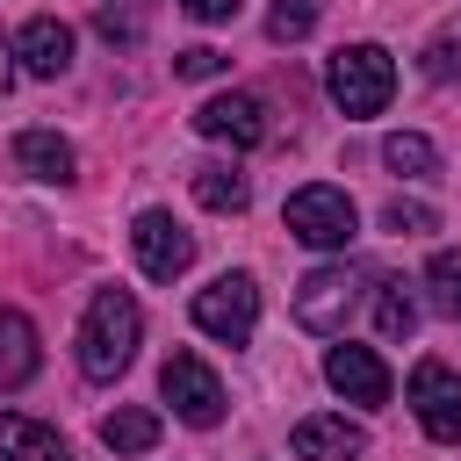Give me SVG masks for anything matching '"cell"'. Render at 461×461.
Masks as SVG:
<instances>
[{"mask_svg":"<svg viewBox=\"0 0 461 461\" xmlns=\"http://www.w3.org/2000/svg\"><path fill=\"white\" fill-rule=\"evenodd\" d=\"M382 166L403 173V180H432V173H439V144L418 137V130H396V137L382 144Z\"/></svg>","mask_w":461,"mask_h":461,"instance_id":"ac0fdd59","label":"cell"},{"mask_svg":"<svg viewBox=\"0 0 461 461\" xmlns=\"http://www.w3.org/2000/svg\"><path fill=\"white\" fill-rule=\"evenodd\" d=\"M158 389H166V403H173V418L180 425H216L223 418V382H216V367L202 360V353H173L166 367H158Z\"/></svg>","mask_w":461,"mask_h":461,"instance_id":"5b68a950","label":"cell"},{"mask_svg":"<svg viewBox=\"0 0 461 461\" xmlns=\"http://www.w3.org/2000/svg\"><path fill=\"white\" fill-rule=\"evenodd\" d=\"M375 331H382L389 346L418 331V303L403 295V281H382V295H375Z\"/></svg>","mask_w":461,"mask_h":461,"instance_id":"d6986e66","label":"cell"},{"mask_svg":"<svg viewBox=\"0 0 461 461\" xmlns=\"http://www.w3.org/2000/svg\"><path fill=\"white\" fill-rule=\"evenodd\" d=\"M14 166H22L29 180H50V187H65L79 158H72V144H65L58 130H22V137H14Z\"/></svg>","mask_w":461,"mask_h":461,"instance_id":"4fadbf2b","label":"cell"},{"mask_svg":"<svg viewBox=\"0 0 461 461\" xmlns=\"http://www.w3.org/2000/svg\"><path fill=\"white\" fill-rule=\"evenodd\" d=\"M281 216H288V238H303V245H317V252H346L353 230H360L346 187H324V180H317V187H295Z\"/></svg>","mask_w":461,"mask_h":461,"instance_id":"3957f363","label":"cell"},{"mask_svg":"<svg viewBox=\"0 0 461 461\" xmlns=\"http://www.w3.org/2000/svg\"><path fill=\"white\" fill-rule=\"evenodd\" d=\"M187 317H194V331H209L223 346H245L259 331V288H252V274H216L209 288H194Z\"/></svg>","mask_w":461,"mask_h":461,"instance_id":"277c9868","label":"cell"},{"mask_svg":"<svg viewBox=\"0 0 461 461\" xmlns=\"http://www.w3.org/2000/svg\"><path fill=\"white\" fill-rule=\"evenodd\" d=\"M353 295H360L353 267H310V274L295 281V324H303V331H317V339H331V331H346Z\"/></svg>","mask_w":461,"mask_h":461,"instance_id":"52a82bcc","label":"cell"},{"mask_svg":"<svg viewBox=\"0 0 461 461\" xmlns=\"http://www.w3.org/2000/svg\"><path fill=\"white\" fill-rule=\"evenodd\" d=\"M7 86H14V43L0 36V94H7Z\"/></svg>","mask_w":461,"mask_h":461,"instance_id":"484cf974","label":"cell"},{"mask_svg":"<svg viewBox=\"0 0 461 461\" xmlns=\"http://www.w3.org/2000/svg\"><path fill=\"white\" fill-rule=\"evenodd\" d=\"M317 14H324V0H274L267 36H274V43H303V36L317 29Z\"/></svg>","mask_w":461,"mask_h":461,"instance_id":"44dd1931","label":"cell"},{"mask_svg":"<svg viewBox=\"0 0 461 461\" xmlns=\"http://www.w3.org/2000/svg\"><path fill=\"white\" fill-rule=\"evenodd\" d=\"M173 72H180V79H216V72H223V50H209V43H187V50L173 58Z\"/></svg>","mask_w":461,"mask_h":461,"instance_id":"603a6c76","label":"cell"},{"mask_svg":"<svg viewBox=\"0 0 461 461\" xmlns=\"http://www.w3.org/2000/svg\"><path fill=\"white\" fill-rule=\"evenodd\" d=\"M382 223H389V230H396V238H418V230H432V223H439V216H432V209H425V202H389V209H382Z\"/></svg>","mask_w":461,"mask_h":461,"instance_id":"7402d4cb","label":"cell"},{"mask_svg":"<svg viewBox=\"0 0 461 461\" xmlns=\"http://www.w3.org/2000/svg\"><path fill=\"white\" fill-rule=\"evenodd\" d=\"M288 447H295V461H346V454L367 447V432H360L353 418H303V425L288 432Z\"/></svg>","mask_w":461,"mask_h":461,"instance_id":"7c38bea8","label":"cell"},{"mask_svg":"<svg viewBox=\"0 0 461 461\" xmlns=\"http://www.w3.org/2000/svg\"><path fill=\"white\" fill-rule=\"evenodd\" d=\"M180 7H187L194 22H238V7H245V0H180Z\"/></svg>","mask_w":461,"mask_h":461,"instance_id":"cb8c5ba5","label":"cell"},{"mask_svg":"<svg viewBox=\"0 0 461 461\" xmlns=\"http://www.w3.org/2000/svg\"><path fill=\"white\" fill-rule=\"evenodd\" d=\"M324 86H331L339 115H382L389 94H396V58H389L382 43H346V50L331 58Z\"/></svg>","mask_w":461,"mask_h":461,"instance_id":"7a4b0ae2","label":"cell"},{"mask_svg":"<svg viewBox=\"0 0 461 461\" xmlns=\"http://www.w3.org/2000/svg\"><path fill=\"white\" fill-rule=\"evenodd\" d=\"M187 187H194V202H202V209H216V216H238V209L252 202V187H245V173H238V166H194V173H187Z\"/></svg>","mask_w":461,"mask_h":461,"instance_id":"e0dca14e","label":"cell"},{"mask_svg":"<svg viewBox=\"0 0 461 461\" xmlns=\"http://www.w3.org/2000/svg\"><path fill=\"white\" fill-rule=\"evenodd\" d=\"M130 252H137L144 281H180V274L194 267V238H187L166 209H144V216L130 223Z\"/></svg>","mask_w":461,"mask_h":461,"instance_id":"ba28073f","label":"cell"},{"mask_svg":"<svg viewBox=\"0 0 461 461\" xmlns=\"http://www.w3.org/2000/svg\"><path fill=\"white\" fill-rule=\"evenodd\" d=\"M403 396H411V411H418L425 439H439V447H461V375H454L447 360H418Z\"/></svg>","mask_w":461,"mask_h":461,"instance_id":"8992f818","label":"cell"},{"mask_svg":"<svg viewBox=\"0 0 461 461\" xmlns=\"http://www.w3.org/2000/svg\"><path fill=\"white\" fill-rule=\"evenodd\" d=\"M324 382L346 396V403H389V360L375 353V346H331L324 353Z\"/></svg>","mask_w":461,"mask_h":461,"instance_id":"9c48e42d","label":"cell"},{"mask_svg":"<svg viewBox=\"0 0 461 461\" xmlns=\"http://www.w3.org/2000/svg\"><path fill=\"white\" fill-rule=\"evenodd\" d=\"M158 432H166V425H158V411H144V403H122V411L101 418V447H108V454H151Z\"/></svg>","mask_w":461,"mask_h":461,"instance_id":"2e32d148","label":"cell"},{"mask_svg":"<svg viewBox=\"0 0 461 461\" xmlns=\"http://www.w3.org/2000/svg\"><path fill=\"white\" fill-rule=\"evenodd\" d=\"M0 454H7V461H72V447H65L50 425L22 418V411H0Z\"/></svg>","mask_w":461,"mask_h":461,"instance_id":"5bb4252c","label":"cell"},{"mask_svg":"<svg viewBox=\"0 0 461 461\" xmlns=\"http://www.w3.org/2000/svg\"><path fill=\"white\" fill-rule=\"evenodd\" d=\"M425 72H432V79H447V72H454V43H432V58H425Z\"/></svg>","mask_w":461,"mask_h":461,"instance_id":"d4e9b609","label":"cell"},{"mask_svg":"<svg viewBox=\"0 0 461 461\" xmlns=\"http://www.w3.org/2000/svg\"><path fill=\"white\" fill-rule=\"evenodd\" d=\"M137 339H144V310L130 288H101L79 317V375L86 382H115L130 360H137Z\"/></svg>","mask_w":461,"mask_h":461,"instance_id":"6da1fadb","label":"cell"},{"mask_svg":"<svg viewBox=\"0 0 461 461\" xmlns=\"http://www.w3.org/2000/svg\"><path fill=\"white\" fill-rule=\"evenodd\" d=\"M194 130H202V137H216V144L252 151V144L267 137V108H259L252 94H209V101L194 108Z\"/></svg>","mask_w":461,"mask_h":461,"instance_id":"30bf717a","label":"cell"},{"mask_svg":"<svg viewBox=\"0 0 461 461\" xmlns=\"http://www.w3.org/2000/svg\"><path fill=\"white\" fill-rule=\"evenodd\" d=\"M14 58H22V72H36V79H58V72L72 65V29H65L58 14H36V22H22V36H14Z\"/></svg>","mask_w":461,"mask_h":461,"instance_id":"8fae6325","label":"cell"},{"mask_svg":"<svg viewBox=\"0 0 461 461\" xmlns=\"http://www.w3.org/2000/svg\"><path fill=\"white\" fill-rule=\"evenodd\" d=\"M425 288H432V310H439L447 324H461V252H432Z\"/></svg>","mask_w":461,"mask_h":461,"instance_id":"ffe728a7","label":"cell"},{"mask_svg":"<svg viewBox=\"0 0 461 461\" xmlns=\"http://www.w3.org/2000/svg\"><path fill=\"white\" fill-rule=\"evenodd\" d=\"M36 360H43V353H36V324L0 303V389H22V382L36 375Z\"/></svg>","mask_w":461,"mask_h":461,"instance_id":"9a60e30c","label":"cell"}]
</instances>
